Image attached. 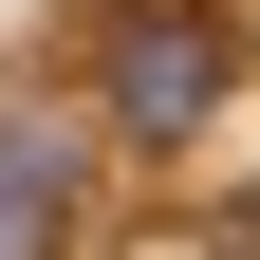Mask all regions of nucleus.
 <instances>
[{
    "label": "nucleus",
    "instance_id": "obj_1",
    "mask_svg": "<svg viewBox=\"0 0 260 260\" xmlns=\"http://www.w3.org/2000/svg\"><path fill=\"white\" fill-rule=\"evenodd\" d=\"M260 75V38L223 19V0H112L93 19V75L75 112L112 130V149H186V130H223V93Z\"/></svg>",
    "mask_w": 260,
    "mask_h": 260
},
{
    "label": "nucleus",
    "instance_id": "obj_2",
    "mask_svg": "<svg viewBox=\"0 0 260 260\" xmlns=\"http://www.w3.org/2000/svg\"><path fill=\"white\" fill-rule=\"evenodd\" d=\"M93 168H112L93 112H0V260H75L93 242Z\"/></svg>",
    "mask_w": 260,
    "mask_h": 260
},
{
    "label": "nucleus",
    "instance_id": "obj_3",
    "mask_svg": "<svg viewBox=\"0 0 260 260\" xmlns=\"http://www.w3.org/2000/svg\"><path fill=\"white\" fill-rule=\"evenodd\" d=\"M205 260H260V186H242V205H223V223H205Z\"/></svg>",
    "mask_w": 260,
    "mask_h": 260
}]
</instances>
